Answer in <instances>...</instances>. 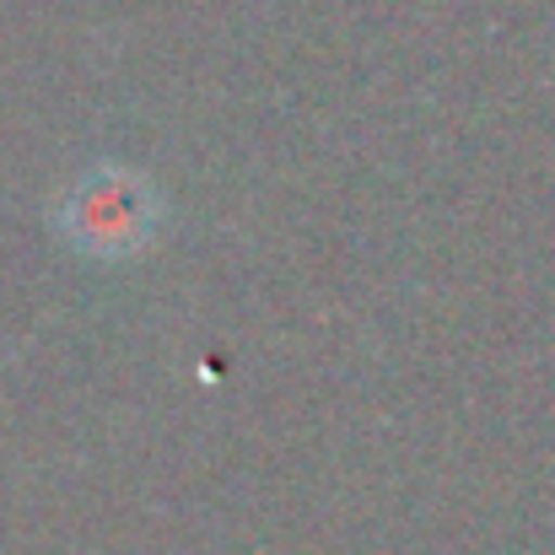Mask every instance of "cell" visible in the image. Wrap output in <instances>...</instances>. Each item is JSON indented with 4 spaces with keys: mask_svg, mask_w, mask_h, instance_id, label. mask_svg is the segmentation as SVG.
I'll use <instances>...</instances> for the list:
<instances>
[{
    "mask_svg": "<svg viewBox=\"0 0 555 555\" xmlns=\"http://www.w3.org/2000/svg\"><path fill=\"white\" fill-rule=\"evenodd\" d=\"M49 221L70 254L92 264H119V259H141L157 243L168 221V199L141 168L92 163L54 194Z\"/></svg>",
    "mask_w": 555,
    "mask_h": 555,
    "instance_id": "1",
    "label": "cell"
}]
</instances>
